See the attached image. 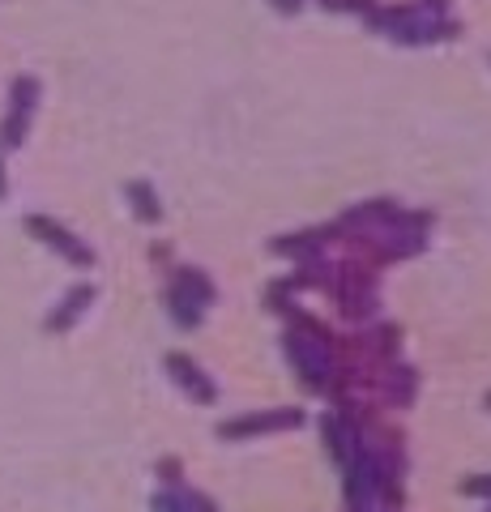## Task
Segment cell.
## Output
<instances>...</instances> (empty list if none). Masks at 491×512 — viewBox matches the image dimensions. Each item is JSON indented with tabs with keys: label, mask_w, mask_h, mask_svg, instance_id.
<instances>
[{
	"label": "cell",
	"mask_w": 491,
	"mask_h": 512,
	"mask_svg": "<svg viewBox=\"0 0 491 512\" xmlns=\"http://www.w3.org/2000/svg\"><path fill=\"white\" fill-rule=\"evenodd\" d=\"M308 423V414L299 406H274V410H252L240 419H227L214 427L218 440H261V436H282V431H299Z\"/></svg>",
	"instance_id": "cell-1"
},
{
	"label": "cell",
	"mask_w": 491,
	"mask_h": 512,
	"mask_svg": "<svg viewBox=\"0 0 491 512\" xmlns=\"http://www.w3.org/2000/svg\"><path fill=\"white\" fill-rule=\"evenodd\" d=\"M26 231L35 235L43 248H52L60 261L73 265V269H94V261H99L94 248L86 244L82 235H73L65 222H56V218H47V214H26Z\"/></svg>",
	"instance_id": "cell-2"
},
{
	"label": "cell",
	"mask_w": 491,
	"mask_h": 512,
	"mask_svg": "<svg viewBox=\"0 0 491 512\" xmlns=\"http://www.w3.org/2000/svg\"><path fill=\"white\" fill-rule=\"evenodd\" d=\"M94 299H99V286H94V282H73L69 291L56 299V308L43 316V333H52V338H65V333H73L86 320V312L94 308Z\"/></svg>",
	"instance_id": "cell-3"
},
{
	"label": "cell",
	"mask_w": 491,
	"mask_h": 512,
	"mask_svg": "<svg viewBox=\"0 0 491 512\" xmlns=\"http://www.w3.org/2000/svg\"><path fill=\"white\" fill-rule=\"evenodd\" d=\"M167 376L176 380V389L188 397V402H197V406H214L218 402L214 376L205 372V367H197L193 355H184V350H171L167 355Z\"/></svg>",
	"instance_id": "cell-4"
},
{
	"label": "cell",
	"mask_w": 491,
	"mask_h": 512,
	"mask_svg": "<svg viewBox=\"0 0 491 512\" xmlns=\"http://www.w3.org/2000/svg\"><path fill=\"white\" fill-rule=\"evenodd\" d=\"M150 512H218V504L205 491L176 483V487H158L150 495Z\"/></svg>",
	"instance_id": "cell-5"
},
{
	"label": "cell",
	"mask_w": 491,
	"mask_h": 512,
	"mask_svg": "<svg viewBox=\"0 0 491 512\" xmlns=\"http://www.w3.org/2000/svg\"><path fill=\"white\" fill-rule=\"evenodd\" d=\"M163 303H167V316L176 320V329L180 333H193V329H201L205 325V308L184 291V286L176 282V278H167V291H163Z\"/></svg>",
	"instance_id": "cell-6"
},
{
	"label": "cell",
	"mask_w": 491,
	"mask_h": 512,
	"mask_svg": "<svg viewBox=\"0 0 491 512\" xmlns=\"http://www.w3.org/2000/svg\"><path fill=\"white\" fill-rule=\"evenodd\" d=\"M171 278H176L184 291L201 303V308H214V303H218V286H214V278L205 274V269H197V265H180V269H171Z\"/></svg>",
	"instance_id": "cell-7"
},
{
	"label": "cell",
	"mask_w": 491,
	"mask_h": 512,
	"mask_svg": "<svg viewBox=\"0 0 491 512\" xmlns=\"http://www.w3.org/2000/svg\"><path fill=\"white\" fill-rule=\"evenodd\" d=\"M124 197H129L137 222H146V227H158V222H163V205H158L154 188L146 180H129V184H124Z\"/></svg>",
	"instance_id": "cell-8"
},
{
	"label": "cell",
	"mask_w": 491,
	"mask_h": 512,
	"mask_svg": "<svg viewBox=\"0 0 491 512\" xmlns=\"http://www.w3.org/2000/svg\"><path fill=\"white\" fill-rule=\"evenodd\" d=\"M30 133V107H9L5 124H0V150H18Z\"/></svg>",
	"instance_id": "cell-9"
},
{
	"label": "cell",
	"mask_w": 491,
	"mask_h": 512,
	"mask_svg": "<svg viewBox=\"0 0 491 512\" xmlns=\"http://www.w3.org/2000/svg\"><path fill=\"white\" fill-rule=\"evenodd\" d=\"M321 440H325V453H329V461L342 470L346 466V444H342V423L338 419H329V414H321Z\"/></svg>",
	"instance_id": "cell-10"
},
{
	"label": "cell",
	"mask_w": 491,
	"mask_h": 512,
	"mask_svg": "<svg viewBox=\"0 0 491 512\" xmlns=\"http://www.w3.org/2000/svg\"><path fill=\"white\" fill-rule=\"evenodd\" d=\"M154 478H158V487L184 483V461H180V457H158V461H154Z\"/></svg>",
	"instance_id": "cell-11"
},
{
	"label": "cell",
	"mask_w": 491,
	"mask_h": 512,
	"mask_svg": "<svg viewBox=\"0 0 491 512\" xmlns=\"http://www.w3.org/2000/svg\"><path fill=\"white\" fill-rule=\"evenodd\" d=\"M470 500H487L491 504V474H474V478H462V487H457Z\"/></svg>",
	"instance_id": "cell-12"
},
{
	"label": "cell",
	"mask_w": 491,
	"mask_h": 512,
	"mask_svg": "<svg viewBox=\"0 0 491 512\" xmlns=\"http://www.w3.org/2000/svg\"><path fill=\"white\" fill-rule=\"evenodd\" d=\"M150 265L154 269H167L171 265V244H150Z\"/></svg>",
	"instance_id": "cell-13"
},
{
	"label": "cell",
	"mask_w": 491,
	"mask_h": 512,
	"mask_svg": "<svg viewBox=\"0 0 491 512\" xmlns=\"http://www.w3.org/2000/svg\"><path fill=\"white\" fill-rule=\"evenodd\" d=\"M5 192H9V175H5V163H0V201H5Z\"/></svg>",
	"instance_id": "cell-14"
},
{
	"label": "cell",
	"mask_w": 491,
	"mask_h": 512,
	"mask_svg": "<svg viewBox=\"0 0 491 512\" xmlns=\"http://www.w3.org/2000/svg\"><path fill=\"white\" fill-rule=\"evenodd\" d=\"M487 410H491V393H487Z\"/></svg>",
	"instance_id": "cell-15"
}]
</instances>
